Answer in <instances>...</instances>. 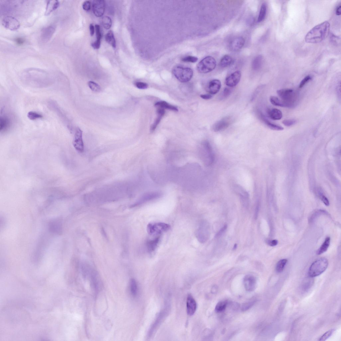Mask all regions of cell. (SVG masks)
Here are the masks:
<instances>
[{
  "mask_svg": "<svg viewBox=\"0 0 341 341\" xmlns=\"http://www.w3.org/2000/svg\"><path fill=\"white\" fill-rule=\"evenodd\" d=\"M82 7L85 11H89L91 8V3L89 1L85 2L82 5Z\"/></svg>",
  "mask_w": 341,
  "mask_h": 341,
  "instance_id": "51",
  "label": "cell"
},
{
  "mask_svg": "<svg viewBox=\"0 0 341 341\" xmlns=\"http://www.w3.org/2000/svg\"><path fill=\"white\" fill-rule=\"evenodd\" d=\"M155 106L158 108H162L163 109H167L172 110L175 111H178L177 108L174 106L170 105L168 103L164 101H159L155 104Z\"/></svg>",
  "mask_w": 341,
  "mask_h": 341,
  "instance_id": "29",
  "label": "cell"
},
{
  "mask_svg": "<svg viewBox=\"0 0 341 341\" xmlns=\"http://www.w3.org/2000/svg\"><path fill=\"white\" fill-rule=\"evenodd\" d=\"M255 301L246 303L242 305L241 309L242 311H245L250 309L254 304Z\"/></svg>",
  "mask_w": 341,
  "mask_h": 341,
  "instance_id": "45",
  "label": "cell"
},
{
  "mask_svg": "<svg viewBox=\"0 0 341 341\" xmlns=\"http://www.w3.org/2000/svg\"><path fill=\"white\" fill-rule=\"evenodd\" d=\"M11 121L7 115H3L0 118V130L1 132L7 131L11 126Z\"/></svg>",
  "mask_w": 341,
  "mask_h": 341,
  "instance_id": "24",
  "label": "cell"
},
{
  "mask_svg": "<svg viewBox=\"0 0 341 341\" xmlns=\"http://www.w3.org/2000/svg\"><path fill=\"white\" fill-rule=\"evenodd\" d=\"M160 240V236H157L152 239L148 240L147 242V247L150 253L153 252L156 250Z\"/></svg>",
  "mask_w": 341,
  "mask_h": 341,
  "instance_id": "23",
  "label": "cell"
},
{
  "mask_svg": "<svg viewBox=\"0 0 341 341\" xmlns=\"http://www.w3.org/2000/svg\"><path fill=\"white\" fill-rule=\"evenodd\" d=\"M55 30V27L53 25L50 26L43 29L41 33V38L42 40L45 42L49 40L54 33Z\"/></svg>",
  "mask_w": 341,
  "mask_h": 341,
  "instance_id": "21",
  "label": "cell"
},
{
  "mask_svg": "<svg viewBox=\"0 0 341 341\" xmlns=\"http://www.w3.org/2000/svg\"><path fill=\"white\" fill-rule=\"evenodd\" d=\"M296 120L294 119L287 120H284L282 122L283 125L287 127H290L294 125L296 123Z\"/></svg>",
  "mask_w": 341,
  "mask_h": 341,
  "instance_id": "48",
  "label": "cell"
},
{
  "mask_svg": "<svg viewBox=\"0 0 341 341\" xmlns=\"http://www.w3.org/2000/svg\"><path fill=\"white\" fill-rule=\"evenodd\" d=\"M105 39L106 42L111 45L114 48L116 47V42L114 35L112 31H109L106 35Z\"/></svg>",
  "mask_w": 341,
  "mask_h": 341,
  "instance_id": "31",
  "label": "cell"
},
{
  "mask_svg": "<svg viewBox=\"0 0 341 341\" xmlns=\"http://www.w3.org/2000/svg\"><path fill=\"white\" fill-rule=\"evenodd\" d=\"M330 24L325 21L316 26L307 34L305 37L308 43H317L322 42L329 33Z\"/></svg>",
  "mask_w": 341,
  "mask_h": 341,
  "instance_id": "1",
  "label": "cell"
},
{
  "mask_svg": "<svg viewBox=\"0 0 341 341\" xmlns=\"http://www.w3.org/2000/svg\"><path fill=\"white\" fill-rule=\"evenodd\" d=\"M231 89L228 88H226L223 91L221 97L225 99V98L228 97L231 94Z\"/></svg>",
  "mask_w": 341,
  "mask_h": 341,
  "instance_id": "50",
  "label": "cell"
},
{
  "mask_svg": "<svg viewBox=\"0 0 341 341\" xmlns=\"http://www.w3.org/2000/svg\"><path fill=\"white\" fill-rule=\"evenodd\" d=\"M237 247V244H235L234 245V246L233 247V250H235L236 249Z\"/></svg>",
  "mask_w": 341,
  "mask_h": 341,
  "instance_id": "61",
  "label": "cell"
},
{
  "mask_svg": "<svg viewBox=\"0 0 341 341\" xmlns=\"http://www.w3.org/2000/svg\"><path fill=\"white\" fill-rule=\"evenodd\" d=\"M201 147L205 163L206 166H211L214 163L215 156L210 143L207 141H205L201 144Z\"/></svg>",
  "mask_w": 341,
  "mask_h": 341,
  "instance_id": "7",
  "label": "cell"
},
{
  "mask_svg": "<svg viewBox=\"0 0 341 341\" xmlns=\"http://www.w3.org/2000/svg\"><path fill=\"white\" fill-rule=\"evenodd\" d=\"M59 3L58 1L53 0V1H49L47 3L46 7L45 15L48 16L52 12L57 9L59 6Z\"/></svg>",
  "mask_w": 341,
  "mask_h": 341,
  "instance_id": "26",
  "label": "cell"
},
{
  "mask_svg": "<svg viewBox=\"0 0 341 341\" xmlns=\"http://www.w3.org/2000/svg\"><path fill=\"white\" fill-rule=\"evenodd\" d=\"M244 286L246 291L252 292L255 290L257 285L256 277L252 275H247L244 278Z\"/></svg>",
  "mask_w": 341,
  "mask_h": 341,
  "instance_id": "13",
  "label": "cell"
},
{
  "mask_svg": "<svg viewBox=\"0 0 341 341\" xmlns=\"http://www.w3.org/2000/svg\"><path fill=\"white\" fill-rule=\"evenodd\" d=\"M209 234V227L207 222H201L196 230V236L198 241L204 243L208 239Z\"/></svg>",
  "mask_w": 341,
  "mask_h": 341,
  "instance_id": "8",
  "label": "cell"
},
{
  "mask_svg": "<svg viewBox=\"0 0 341 341\" xmlns=\"http://www.w3.org/2000/svg\"><path fill=\"white\" fill-rule=\"evenodd\" d=\"M309 278H307L304 281L302 285V289L304 291H307L311 288L313 283L312 278L313 277H309Z\"/></svg>",
  "mask_w": 341,
  "mask_h": 341,
  "instance_id": "39",
  "label": "cell"
},
{
  "mask_svg": "<svg viewBox=\"0 0 341 341\" xmlns=\"http://www.w3.org/2000/svg\"><path fill=\"white\" fill-rule=\"evenodd\" d=\"M135 85L137 88L140 89H145L148 87L147 84L142 82H137L135 84Z\"/></svg>",
  "mask_w": 341,
  "mask_h": 341,
  "instance_id": "49",
  "label": "cell"
},
{
  "mask_svg": "<svg viewBox=\"0 0 341 341\" xmlns=\"http://www.w3.org/2000/svg\"><path fill=\"white\" fill-rule=\"evenodd\" d=\"M102 25L105 29H110L112 25V20L110 18L107 16L103 17L101 20Z\"/></svg>",
  "mask_w": 341,
  "mask_h": 341,
  "instance_id": "37",
  "label": "cell"
},
{
  "mask_svg": "<svg viewBox=\"0 0 341 341\" xmlns=\"http://www.w3.org/2000/svg\"><path fill=\"white\" fill-rule=\"evenodd\" d=\"M233 63V59L230 56L225 55L222 58L220 62L219 65L221 68H225L232 65Z\"/></svg>",
  "mask_w": 341,
  "mask_h": 341,
  "instance_id": "30",
  "label": "cell"
},
{
  "mask_svg": "<svg viewBox=\"0 0 341 341\" xmlns=\"http://www.w3.org/2000/svg\"><path fill=\"white\" fill-rule=\"evenodd\" d=\"M48 103V106L51 109L53 110L61 118L62 120L66 121L65 120L66 118L65 113L58 103L53 100L49 101Z\"/></svg>",
  "mask_w": 341,
  "mask_h": 341,
  "instance_id": "19",
  "label": "cell"
},
{
  "mask_svg": "<svg viewBox=\"0 0 341 341\" xmlns=\"http://www.w3.org/2000/svg\"><path fill=\"white\" fill-rule=\"evenodd\" d=\"M166 313L165 311H163L160 313L157 317L155 321L153 324L149 332V336H151L153 334V333L156 330L157 328L162 323L165 317H166Z\"/></svg>",
  "mask_w": 341,
  "mask_h": 341,
  "instance_id": "22",
  "label": "cell"
},
{
  "mask_svg": "<svg viewBox=\"0 0 341 341\" xmlns=\"http://www.w3.org/2000/svg\"><path fill=\"white\" fill-rule=\"evenodd\" d=\"M270 100L271 103L274 105L283 107H287L285 103L276 96H271Z\"/></svg>",
  "mask_w": 341,
  "mask_h": 341,
  "instance_id": "35",
  "label": "cell"
},
{
  "mask_svg": "<svg viewBox=\"0 0 341 341\" xmlns=\"http://www.w3.org/2000/svg\"><path fill=\"white\" fill-rule=\"evenodd\" d=\"M267 113L270 117L273 120H280L282 117V112L275 108L268 110Z\"/></svg>",
  "mask_w": 341,
  "mask_h": 341,
  "instance_id": "27",
  "label": "cell"
},
{
  "mask_svg": "<svg viewBox=\"0 0 341 341\" xmlns=\"http://www.w3.org/2000/svg\"><path fill=\"white\" fill-rule=\"evenodd\" d=\"M336 329H333L328 330L327 332L324 333L322 336L319 339V341H324L327 340L329 337L331 336L333 333L335 331Z\"/></svg>",
  "mask_w": 341,
  "mask_h": 341,
  "instance_id": "42",
  "label": "cell"
},
{
  "mask_svg": "<svg viewBox=\"0 0 341 341\" xmlns=\"http://www.w3.org/2000/svg\"><path fill=\"white\" fill-rule=\"evenodd\" d=\"M263 58L261 55L258 56L253 61L252 64V69L255 70L259 69L262 63Z\"/></svg>",
  "mask_w": 341,
  "mask_h": 341,
  "instance_id": "32",
  "label": "cell"
},
{
  "mask_svg": "<svg viewBox=\"0 0 341 341\" xmlns=\"http://www.w3.org/2000/svg\"><path fill=\"white\" fill-rule=\"evenodd\" d=\"M88 85L90 88L93 91L95 92H99L101 90V88L100 86L94 82L89 81L88 83Z\"/></svg>",
  "mask_w": 341,
  "mask_h": 341,
  "instance_id": "43",
  "label": "cell"
},
{
  "mask_svg": "<svg viewBox=\"0 0 341 341\" xmlns=\"http://www.w3.org/2000/svg\"><path fill=\"white\" fill-rule=\"evenodd\" d=\"M200 97L202 99L205 100H209L211 99L212 97V96L211 94H201L200 95Z\"/></svg>",
  "mask_w": 341,
  "mask_h": 341,
  "instance_id": "57",
  "label": "cell"
},
{
  "mask_svg": "<svg viewBox=\"0 0 341 341\" xmlns=\"http://www.w3.org/2000/svg\"><path fill=\"white\" fill-rule=\"evenodd\" d=\"M90 34L91 36H93L94 34L95 28L94 27V26L92 24H90Z\"/></svg>",
  "mask_w": 341,
  "mask_h": 341,
  "instance_id": "58",
  "label": "cell"
},
{
  "mask_svg": "<svg viewBox=\"0 0 341 341\" xmlns=\"http://www.w3.org/2000/svg\"><path fill=\"white\" fill-rule=\"evenodd\" d=\"M95 30L96 32V40L100 41L102 38V35L100 32V29L99 25H95Z\"/></svg>",
  "mask_w": 341,
  "mask_h": 341,
  "instance_id": "47",
  "label": "cell"
},
{
  "mask_svg": "<svg viewBox=\"0 0 341 341\" xmlns=\"http://www.w3.org/2000/svg\"><path fill=\"white\" fill-rule=\"evenodd\" d=\"M241 77L240 71L237 70L227 77L225 81L226 84L229 87H234L239 84Z\"/></svg>",
  "mask_w": 341,
  "mask_h": 341,
  "instance_id": "12",
  "label": "cell"
},
{
  "mask_svg": "<svg viewBox=\"0 0 341 341\" xmlns=\"http://www.w3.org/2000/svg\"><path fill=\"white\" fill-rule=\"evenodd\" d=\"M172 72L176 78L182 83L187 82L190 81L193 74V72L192 69L181 66H175Z\"/></svg>",
  "mask_w": 341,
  "mask_h": 341,
  "instance_id": "4",
  "label": "cell"
},
{
  "mask_svg": "<svg viewBox=\"0 0 341 341\" xmlns=\"http://www.w3.org/2000/svg\"><path fill=\"white\" fill-rule=\"evenodd\" d=\"M261 119L264 122L266 125L271 130L276 131H282L284 130V128L282 126L278 125L275 124H273L268 121L265 116L262 114H261Z\"/></svg>",
  "mask_w": 341,
  "mask_h": 341,
  "instance_id": "28",
  "label": "cell"
},
{
  "mask_svg": "<svg viewBox=\"0 0 341 341\" xmlns=\"http://www.w3.org/2000/svg\"><path fill=\"white\" fill-rule=\"evenodd\" d=\"M2 23L4 28L12 31L18 30L20 27V23L18 21L11 16H8L4 18Z\"/></svg>",
  "mask_w": 341,
  "mask_h": 341,
  "instance_id": "10",
  "label": "cell"
},
{
  "mask_svg": "<svg viewBox=\"0 0 341 341\" xmlns=\"http://www.w3.org/2000/svg\"><path fill=\"white\" fill-rule=\"evenodd\" d=\"M221 87V83L218 79H214L209 83L208 90L211 94H216L219 92Z\"/></svg>",
  "mask_w": 341,
  "mask_h": 341,
  "instance_id": "20",
  "label": "cell"
},
{
  "mask_svg": "<svg viewBox=\"0 0 341 341\" xmlns=\"http://www.w3.org/2000/svg\"><path fill=\"white\" fill-rule=\"evenodd\" d=\"M231 119L226 117L217 121L212 126V130L215 132L220 131L228 128L231 125Z\"/></svg>",
  "mask_w": 341,
  "mask_h": 341,
  "instance_id": "14",
  "label": "cell"
},
{
  "mask_svg": "<svg viewBox=\"0 0 341 341\" xmlns=\"http://www.w3.org/2000/svg\"><path fill=\"white\" fill-rule=\"evenodd\" d=\"M74 147L79 152L82 153L84 151V144L82 139V132L79 128L75 132L73 141Z\"/></svg>",
  "mask_w": 341,
  "mask_h": 341,
  "instance_id": "9",
  "label": "cell"
},
{
  "mask_svg": "<svg viewBox=\"0 0 341 341\" xmlns=\"http://www.w3.org/2000/svg\"><path fill=\"white\" fill-rule=\"evenodd\" d=\"M259 201H257V204L255 212V218L256 219L257 218L258 214H259Z\"/></svg>",
  "mask_w": 341,
  "mask_h": 341,
  "instance_id": "55",
  "label": "cell"
},
{
  "mask_svg": "<svg viewBox=\"0 0 341 341\" xmlns=\"http://www.w3.org/2000/svg\"><path fill=\"white\" fill-rule=\"evenodd\" d=\"M277 94L281 100L285 103L287 108H292L295 106L297 99V95L292 89H285L278 90Z\"/></svg>",
  "mask_w": 341,
  "mask_h": 341,
  "instance_id": "3",
  "label": "cell"
},
{
  "mask_svg": "<svg viewBox=\"0 0 341 341\" xmlns=\"http://www.w3.org/2000/svg\"><path fill=\"white\" fill-rule=\"evenodd\" d=\"M234 190L237 193L240 197L242 203L246 207L249 205V194L243 188L239 185H236Z\"/></svg>",
  "mask_w": 341,
  "mask_h": 341,
  "instance_id": "16",
  "label": "cell"
},
{
  "mask_svg": "<svg viewBox=\"0 0 341 341\" xmlns=\"http://www.w3.org/2000/svg\"><path fill=\"white\" fill-rule=\"evenodd\" d=\"M198 60V59L195 56H188L185 57L182 59V61L188 63H195Z\"/></svg>",
  "mask_w": 341,
  "mask_h": 341,
  "instance_id": "44",
  "label": "cell"
},
{
  "mask_svg": "<svg viewBox=\"0 0 341 341\" xmlns=\"http://www.w3.org/2000/svg\"><path fill=\"white\" fill-rule=\"evenodd\" d=\"M320 198H321L322 201L325 205L328 206H329V200L325 196L322 194L320 195Z\"/></svg>",
  "mask_w": 341,
  "mask_h": 341,
  "instance_id": "53",
  "label": "cell"
},
{
  "mask_svg": "<svg viewBox=\"0 0 341 341\" xmlns=\"http://www.w3.org/2000/svg\"><path fill=\"white\" fill-rule=\"evenodd\" d=\"M137 285L136 281L132 279L131 281V291L132 295L135 296L137 293Z\"/></svg>",
  "mask_w": 341,
  "mask_h": 341,
  "instance_id": "41",
  "label": "cell"
},
{
  "mask_svg": "<svg viewBox=\"0 0 341 341\" xmlns=\"http://www.w3.org/2000/svg\"><path fill=\"white\" fill-rule=\"evenodd\" d=\"M15 42L18 45H22L24 42V40L22 38H18L15 39Z\"/></svg>",
  "mask_w": 341,
  "mask_h": 341,
  "instance_id": "59",
  "label": "cell"
},
{
  "mask_svg": "<svg viewBox=\"0 0 341 341\" xmlns=\"http://www.w3.org/2000/svg\"><path fill=\"white\" fill-rule=\"evenodd\" d=\"M328 265V261L325 258H320L315 261L309 268V277H314L321 275L326 270Z\"/></svg>",
  "mask_w": 341,
  "mask_h": 341,
  "instance_id": "2",
  "label": "cell"
},
{
  "mask_svg": "<svg viewBox=\"0 0 341 341\" xmlns=\"http://www.w3.org/2000/svg\"><path fill=\"white\" fill-rule=\"evenodd\" d=\"M330 239L329 237H327L325 239L323 244L317 251L318 255H320L326 252L330 245Z\"/></svg>",
  "mask_w": 341,
  "mask_h": 341,
  "instance_id": "33",
  "label": "cell"
},
{
  "mask_svg": "<svg viewBox=\"0 0 341 341\" xmlns=\"http://www.w3.org/2000/svg\"><path fill=\"white\" fill-rule=\"evenodd\" d=\"M245 41L242 37H239L234 38L231 42L230 46L231 49L233 51H237L243 47Z\"/></svg>",
  "mask_w": 341,
  "mask_h": 341,
  "instance_id": "18",
  "label": "cell"
},
{
  "mask_svg": "<svg viewBox=\"0 0 341 341\" xmlns=\"http://www.w3.org/2000/svg\"><path fill=\"white\" fill-rule=\"evenodd\" d=\"M227 225H225L223 227H222V228L219 231L218 233L216 234V238H218V237H219L220 236H221L226 230L227 228Z\"/></svg>",
  "mask_w": 341,
  "mask_h": 341,
  "instance_id": "52",
  "label": "cell"
},
{
  "mask_svg": "<svg viewBox=\"0 0 341 341\" xmlns=\"http://www.w3.org/2000/svg\"><path fill=\"white\" fill-rule=\"evenodd\" d=\"M28 117L30 120H34L42 118L43 116L40 114L34 111H30L28 113Z\"/></svg>",
  "mask_w": 341,
  "mask_h": 341,
  "instance_id": "40",
  "label": "cell"
},
{
  "mask_svg": "<svg viewBox=\"0 0 341 341\" xmlns=\"http://www.w3.org/2000/svg\"><path fill=\"white\" fill-rule=\"evenodd\" d=\"M287 259H282L279 261L276 266V271L278 273L282 272L284 269L287 262Z\"/></svg>",
  "mask_w": 341,
  "mask_h": 341,
  "instance_id": "38",
  "label": "cell"
},
{
  "mask_svg": "<svg viewBox=\"0 0 341 341\" xmlns=\"http://www.w3.org/2000/svg\"><path fill=\"white\" fill-rule=\"evenodd\" d=\"M170 228V225L162 222L149 224L147 226L148 233L153 236H160L164 232H166Z\"/></svg>",
  "mask_w": 341,
  "mask_h": 341,
  "instance_id": "6",
  "label": "cell"
},
{
  "mask_svg": "<svg viewBox=\"0 0 341 341\" xmlns=\"http://www.w3.org/2000/svg\"><path fill=\"white\" fill-rule=\"evenodd\" d=\"M216 66L215 59L212 56H208L199 62L197 66V69L201 74H207L213 70Z\"/></svg>",
  "mask_w": 341,
  "mask_h": 341,
  "instance_id": "5",
  "label": "cell"
},
{
  "mask_svg": "<svg viewBox=\"0 0 341 341\" xmlns=\"http://www.w3.org/2000/svg\"><path fill=\"white\" fill-rule=\"evenodd\" d=\"M267 244L271 246H275L277 244L278 241L276 240L268 241L267 242Z\"/></svg>",
  "mask_w": 341,
  "mask_h": 341,
  "instance_id": "56",
  "label": "cell"
},
{
  "mask_svg": "<svg viewBox=\"0 0 341 341\" xmlns=\"http://www.w3.org/2000/svg\"><path fill=\"white\" fill-rule=\"evenodd\" d=\"M336 13L337 15H340L341 13V5H339L337 8L336 11Z\"/></svg>",
  "mask_w": 341,
  "mask_h": 341,
  "instance_id": "60",
  "label": "cell"
},
{
  "mask_svg": "<svg viewBox=\"0 0 341 341\" xmlns=\"http://www.w3.org/2000/svg\"><path fill=\"white\" fill-rule=\"evenodd\" d=\"M228 302L226 301H223L219 302L216 304L215 307V311L217 313H221L223 312L226 309Z\"/></svg>",
  "mask_w": 341,
  "mask_h": 341,
  "instance_id": "36",
  "label": "cell"
},
{
  "mask_svg": "<svg viewBox=\"0 0 341 341\" xmlns=\"http://www.w3.org/2000/svg\"><path fill=\"white\" fill-rule=\"evenodd\" d=\"M312 79V77L310 75H308L305 77L301 81L300 84H299V88H302L305 85L308 81L311 80Z\"/></svg>",
  "mask_w": 341,
  "mask_h": 341,
  "instance_id": "46",
  "label": "cell"
},
{
  "mask_svg": "<svg viewBox=\"0 0 341 341\" xmlns=\"http://www.w3.org/2000/svg\"><path fill=\"white\" fill-rule=\"evenodd\" d=\"M267 11V4L265 3H263L262 5L259 17H258L257 20L258 23H261L265 19L266 16Z\"/></svg>",
  "mask_w": 341,
  "mask_h": 341,
  "instance_id": "34",
  "label": "cell"
},
{
  "mask_svg": "<svg viewBox=\"0 0 341 341\" xmlns=\"http://www.w3.org/2000/svg\"><path fill=\"white\" fill-rule=\"evenodd\" d=\"M187 312L190 316L193 315L197 308V303L192 295L189 294L187 299Z\"/></svg>",
  "mask_w": 341,
  "mask_h": 341,
  "instance_id": "17",
  "label": "cell"
},
{
  "mask_svg": "<svg viewBox=\"0 0 341 341\" xmlns=\"http://www.w3.org/2000/svg\"><path fill=\"white\" fill-rule=\"evenodd\" d=\"M162 195L161 193L153 192L144 195L137 202L133 205L136 206L146 203L150 201L159 198Z\"/></svg>",
  "mask_w": 341,
  "mask_h": 341,
  "instance_id": "15",
  "label": "cell"
},
{
  "mask_svg": "<svg viewBox=\"0 0 341 341\" xmlns=\"http://www.w3.org/2000/svg\"><path fill=\"white\" fill-rule=\"evenodd\" d=\"M165 109H162V108H158L157 110V117L151 126L150 131L151 132H153L155 130L159 123L160 122L162 118L165 115Z\"/></svg>",
  "mask_w": 341,
  "mask_h": 341,
  "instance_id": "25",
  "label": "cell"
},
{
  "mask_svg": "<svg viewBox=\"0 0 341 341\" xmlns=\"http://www.w3.org/2000/svg\"><path fill=\"white\" fill-rule=\"evenodd\" d=\"M101 45V41L96 40L91 44L92 47L95 49H99L100 48Z\"/></svg>",
  "mask_w": 341,
  "mask_h": 341,
  "instance_id": "54",
  "label": "cell"
},
{
  "mask_svg": "<svg viewBox=\"0 0 341 341\" xmlns=\"http://www.w3.org/2000/svg\"><path fill=\"white\" fill-rule=\"evenodd\" d=\"M105 8V1L103 0H96L93 2V12L97 17H101L104 14Z\"/></svg>",
  "mask_w": 341,
  "mask_h": 341,
  "instance_id": "11",
  "label": "cell"
}]
</instances>
